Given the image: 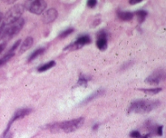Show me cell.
I'll list each match as a JSON object with an SVG mask.
<instances>
[{
    "label": "cell",
    "mask_w": 166,
    "mask_h": 138,
    "mask_svg": "<svg viewBox=\"0 0 166 138\" xmlns=\"http://www.w3.org/2000/svg\"><path fill=\"white\" fill-rule=\"evenodd\" d=\"M3 138H12V134L7 135V136H5V137H4Z\"/></svg>",
    "instance_id": "83f0119b"
},
{
    "label": "cell",
    "mask_w": 166,
    "mask_h": 138,
    "mask_svg": "<svg viewBox=\"0 0 166 138\" xmlns=\"http://www.w3.org/2000/svg\"><path fill=\"white\" fill-rule=\"evenodd\" d=\"M24 7L21 4H17L11 8H10L7 13L5 14L4 17V24L5 25L7 24H12L16 23V21L21 19L22 14L24 13Z\"/></svg>",
    "instance_id": "3957f363"
},
{
    "label": "cell",
    "mask_w": 166,
    "mask_h": 138,
    "mask_svg": "<svg viewBox=\"0 0 166 138\" xmlns=\"http://www.w3.org/2000/svg\"><path fill=\"white\" fill-rule=\"evenodd\" d=\"M21 42V39H20V40H18L17 41H16V42H15V44H14L13 46H12V47L11 48L10 50H9V51H8L7 53H14V51H16L17 48L19 47V46H20Z\"/></svg>",
    "instance_id": "44dd1931"
},
{
    "label": "cell",
    "mask_w": 166,
    "mask_h": 138,
    "mask_svg": "<svg viewBox=\"0 0 166 138\" xmlns=\"http://www.w3.org/2000/svg\"><path fill=\"white\" fill-rule=\"evenodd\" d=\"M165 79V72L164 69H157L153 72L148 77L146 78L145 82L150 85H158Z\"/></svg>",
    "instance_id": "8992f818"
},
{
    "label": "cell",
    "mask_w": 166,
    "mask_h": 138,
    "mask_svg": "<svg viewBox=\"0 0 166 138\" xmlns=\"http://www.w3.org/2000/svg\"><path fill=\"white\" fill-rule=\"evenodd\" d=\"M108 45L107 37H97L96 41V46L101 51H105Z\"/></svg>",
    "instance_id": "4fadbf2b"
},
{
    "label": "cell",
    "mask_w": 166,
    "mask_h": 138,
    "mask_svg": "<svg viewBox=\"0 0 166 138\" xmlns=\"http://www.w3.org/2000/svg\"><path fill=\"white\" fill-rule=\"evenodd\" d=\"M160 105L157 99H139L131 102L128 109V113L145 114L155 110Z\"/></svg>",
    "instance_id": "6da1fadb"
},
{
    "label": "cell",
    "mask_w": 166,
    "mask_h": 138,
    "mask_svg": "<svg viewBox=\"0 0 166 138\" xmlns=\"http://www.w3.org/2000/svg\"><path fill=\"white\" fill-rule=\"evenodd\" d=\"M3 18H4V14L0 12V22H1V20H3Z\"/></svg>",
    "instance_id": "f1b7e54d"
},
{
    "label": "cell",
    "mask_w": 166,
    "mask_h": 138,
    "mask_svg": "<svg viewBox=\"0 0 166 138\" xmlns=\"http://www.w3.org/2000/svg\"><path fill=\"white\" fill-rule=\"evenodd\" d=\"M96 4H97V2H96V0H88V2H87V5H88V7H90V8L95 7Z\"/></svg>",
    "instance_id": "603a6c76"
},
{
    "label": "cell",
    "mask_w": 166,
    "mask_h": 138,
    "mask_svg": "<svg viewBox=\"0 0 166 138\" xmlns=\"http://www.w3.org/2000/svg\"><path fill=\"white\" fill-rule=\"evenodd\" d=\"M135 16H137V19H138V22L139 24L143 23L144 20H145L146 17L148 16V12L146 11L145 10H139L136 11H135Z\"/></svg>",
    "instance_id": "e0dca14e"
},
{
    "label": "cell",
    "mask_w": 166,
    "mask_h": 138,
    "mask_svg": "<svg viewBox=\"0 0 166 138\" xmlns=\"http://www.w3.org/2000/svg\"><path fill=\"white\" fill-rule=\"evenodd\" d=\"M142 2V0H131L129 3L131 5H135V4H139V3H141Z\"/></svg>",
    "instance_id": "484cf974"
},
{
    "label": "cell",
    "mask_w": 166,
    "mask_h": 138,
    "mask_svg": "<svg viewBox=\"0 0 166 138\" xmlns=\"http://www.w3.org/2000/svg\"><path fill=\"white\" fill-rule=\"evenodd\" d=\"M46 7H47L46 2L42 1V0H35V1L31 2L30 5L28 7V11L31 13L40 15L45 10Z\"/></svg>",
    "instance_id": "ba28073f"
},
{
    "label": "cell",
    "mask_w": 166,
    "mask_h": 138,
    "mask_svg": "<svg viewBox=\"0 0 166 138\" xmlns=\"http://www.w3.org/2000/svg\"><path fill=\"white\" fill-rule=\"evenodd\" d=\"M117 15L121 20L123 21H130L133 19L134 13L131 11H123L118 10L117 11Z\"/></svg>",
    "instance_id": "7c38bea8"
},
{
    "label": "cell",
    "mask_w": 166,
    "mask_h": 138,
    "mask_svg": "<svg viewBox=\"0 0 166 138\" xmlns=\"http://www.w3.org/2000/svg\"><path fill=\"white\" fill-rule=\"evenodd\" d=\"M161 90H162L161 88H152V89H141V91H143V93L150 95L157 94H159Z\"/></svg>",
    "instance_id": "ac0fdd59"
},
{
    "label": "cell",
    "mask_w": 166,
    "mask_h": 138,
    "mask_svg": "<svg viewBox=\"0 0 166 138\" xmlns=\"http://www.w3.org/2000/svg\"><path fill=\"white\" fill-rule=\"evenodd\" d=\"M142 135L139 131H131L130 132V137L131 138H141Z\"/></svg>",
    "instance_id": "7402d4cb"
},
{
    "label": "cell",
    "mask_w": 166,
    "mask_h": 138,
    "mask_svg": "<svg viewBox=\"0 0 166 138\" xmlns=\"http://www.w3.org/2000/svg\"><path fill=\"white\" fill-rule=\"evenodd\" d=\"M33 38L32 37H28L27 38H25V40L24 41L23 44L21 45V48H20V51L19 53L22 54L24 53L25 51H27L28 49H30V47L33 46Z\"/></svg>",
    "instance_id": "8fae6325"
},
{
    "label": "cell",
    "mask_w": 166,
    "mask_h": 138,
    "mask_svg": "<svg viewBox=\"0 0 166 138\" xmlns=\"http://www.w3.org/2000/svg\"><path fill=\"white\" fill-rule=\"evenodd\" d=\"M6 46H7V43H6V42H4V43L0 44V54L4 51V49L6 47Z\"/></svg>",
    "instance_id": "d4e9b609"
},
{
    "label": "cell",
    "mask_w": 166,
    "mask_h": 138,
    "mask_svg": "<svg viewBox=\"0 0 166 138\" xmlns=\"http://www.w3.org/2000/svg\"><path fill=\"white\" fill-rule=\"evenodd\" d=\"M98 126H99V124H97L95 125H93V128H92V129H93V130H96V129L98 128Z\"/></svg>",
    "instance_id": "4316f807"
},
{
    "label": "cell",
    "mask_w": 166,
    "mask_h": 138,
    "mask_svg": "<svg viewBox=\"0 0 166 138\" xmlns=\"http://www.w3.org/2000/svg\"><path fill=\"white\" fill-rule=\"evenodd\" d=\"M104 93H105V89H98V90L93 92V93L89 95V96H88L87 98H85L84 100H83V101L81 102V103H80V104L81 105L87 104V103L89 102L92 101V100H94V99H96V98H97L98 97H100L101 95L104 94Z\"/></svg>",
    "instance_id": "30bf717a"
},
{
    "label": "cell",
    "mask_w": 166,
    "mask_h": 138,
    "mask_svg": "<svg viewBox=\"0 0 166 138\" xmlns=\"http://www.w3.org/2000/svg\"><path fill=\"white\" fill-rule=\"evenodd\" d=\"M31 111H32V110L29 109V108H22V109H19L18 111H16V112L14 113L12 118L11 119V120L9 121V123H8L6 130L4 131V137L7 136V133H8V132L10 130L11 127V125H12V124H13L14 122L16 121L18 119H21L25 117L26 115L30 114Z\"/></svg>",
    "instance_id": "52a82bcc"
},
{
    "label": "cell",
    "mask_w": 166,
    "mask_h": 138,
    "mask_svg": "<svg viewBox=\"0 0 166 138\" xmlns=\"http://www.w3.org/2000/svg\"><path fill=\"white\" fill-rule=\"evenodd\" d=\"M91 79V77H89L88 76H85L84 74H80L79 75V77L78 82L75 86H82V87H86L87 84H88V82L89 81V80Z\"/></svg>",
    "instance_id": "5bb4252c"
},
{
    "label": "cell",
    "mask_w": 166,
    "mask_h": 138,
    "mask_svg": "<svg viewBox=\"0 0 166 138\" xmlns=\"http://www.w3.org/2000/svg\"><path fill=\"white\" fill-rule=\"evenodd\" d=\"M91 37H89L87 34H84V35H80L79 37H77V39L73 41L72 43L68 45L67 46L64 48V51L69 50V51H75V50H79L82 48L84 45L89 44L91 42Z\"/></svg>",
    "instance_id": "5b68a950"
},
{
    "label": "cell",
    "mask_w": 166,
    "mask_h": 138,
    "mask_svg": "<svg viewBox=\"0 0 166 138\" xmlns=\"http://www.w3.org/2000/svg\"><path fill=\"white\" fill-rule=\"evenodd\" d=\"M55 64H56L55 61L51 60L50 61V62L46 63V64H43V65L40 66V67L38 68V71L39 72H43L47 71L49 69H50V68H52L53 67H54Z\"/></svg>",
    "instance_id": "2e32d148"
},
{
    "label": "cell",
    "mask_w": 166,
    "mask_h": 138,
    "mask_svg": "<svg viewBox=\"0 0 166 138\" xmlns=\"http://www.w3.org/2000/svg\"><path fill=\"white\" fill-rule=\"evenodd\" d=\"M14 55H15V53H7L2 59H0V67L4 66L5 64H7Z\"/></svg>",
    "instance_id": "d6986e66"
},
{
    "label": "cell",
    "mask_w": 166,
    "mask_h": 138,
    "mask_svg": "<svg viewBox=\"0 0 166 138\" xmlns=\"http://www.w3.org/2000/svg\"><path fill=\"white\" fill-rule=\"evenodd\" d=\"M24 25V19H20L16 23L12 24V25H11L10 27L7 28L6 29L3 31L2 34L0 35V40L7 41L11 39L12 37H15L16 35H17L21 32Z\"/></svg>",
    "instance_id": "277c9868"
},
{
    "label": "cell",
    "mask_w": 166,
    "mask_h": 138,
    "mask_svg": "<svg viewBox=\"0 0 166 138\" xmlns=\"http://www.w3.org/2000/svg\"><path fill=\"white\" fill-rule=\"evenodd\" d=\"M84 122V117H79L77 119H73L67 121L59 122V123H54L46 126V128L52 132H58L63 131L64 132H72L77 130L81 127Z\"/></svg>",
    "instance_id": "7a4b0ae2"
},
{
    "label": "cell",
    "mask_w": 166,
    "mask_h": 138,
    "mask_svg": "<svg viewBox=\"0 0 166 138\" xmlns=\"http://www.w3.org/2000/svg\"><path fill=\"white\" fill-rule=\"evenodd\" d=\"M45 49L44 47H40L38 48V49H37L36 51H34L32 54L28 56V62H31V61L34 60L36 58H38V56H40L41 54H42L43 53L45 52Z\"/></svg>",
    "instance_id": "9a60e30c"
},
{
    "label": "cell",
    "mask_w": 166,
    "mask_h": 138,
    "mask_svg": "<svg viewBox=\"0 0 166 138\" xmlns=\"http://www.w3.org/2000/svg\"><path fill=\"white\" fill-rule=\"evenodd\" d=\"M57 17H58V11L56 10L55 8H50V9H48L46 11H45L43 13L42 21L45 24L52 23L56 20Z\"/></svg>",
    "instance_id": "9c48e42d"
},
{
    "label": "cell",
    "mask_w": 166,
    "mask_h": 138,
    "mask_svg": "<svg viewBox=\"0 0 166 138\" xmlns=\"http://www.w3.org/2000/svg\"><path fill=\"white\" fill-rule=\"evenodd\" d=\"M155 132H156V135L158 136H162L163 134V126L160 125V126H157L155 129Z\"/></svg>",
    "instance_id": "cb8c5ba5"
},
{
    "label": "cell",
    "mask_w": 166,
    "mask_h": 138,
    "mask_svg": "<svg viewBox=\"0 0 166 138\" xmlns=\"http://www.w3.org/2000/svg\"><path fill=\"white\" fill-rule=\"evenodd\" d=\"M75 31V29L74 28H68L67 29H65L63 30L62 32H61L59 35H58V37H60V38H65V37H67L68 35H70L73 32Z\"/></svg>",
    "instance_id": "ffe728a7"
}]
</instances>
